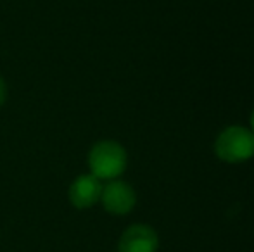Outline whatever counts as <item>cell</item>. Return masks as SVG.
Returning <instances> with one entry per match:
<instances>
[{"instance_id":"obj_1","label":"cell","mask_w":254,"mask_h":252,"mask_svg":"<svg viewBox=\"0 0 254 252\" xmlns=\"http://www.w3.org/2000/svg\"><path fill=\"white\" fill-rule=\"evenodd\" d=\"M128 164V155L123 145L114 140H101L90 149L88 168L99 180H116L123 175Z\"/></svg>"},{"instance_id":"obj_2","label":"cell","mask_w":254,"mask_h":252,"mask_svg":"<svg viewBox=\"0 0 254 252\" xmlns=\"http://www.w3.org/2000/svg\"><path fill=\"white\" fill-rule=\"evenodd\" d=\"M214 154L225 162L237 164L254 155V133L244 126H228L214 142Z\"/></svg>"},{"instance_id":"obj_3","label":"cell","mask_w":254,"mask_h":252,"mask_svg":"<svg viewBox=\"0 0 254 252\" xmlns=\"http://www.w3.org/2000/svg\"><path fill=\"white\" fill-rule=\"evenodd\" d=\"M102 205L109 214L125 216L131 212V209L137 204V194L123 180H109L106 187H102L101 194Z\"/></svg>"},{"instance_id":"obj_4","label":"cell","mask_w":254,"mask_h":252,"mask_svg":"<svg viewBox=\"0 0 254 252\" xmlns=\"http://www.w3.org/2000/svg\"><path fill=\"white\" fill-rule=\"evenodd\" d=\"M159 247L156 230L149 225H131L123 232L118 252H156Z\"/></svg>"},{"instance_id":"obj_5","label":"cell","mask_w":254,"mask_h":252,"mask_svg":"<svg viewBox=\"0 0 254 252\" xmlns=\"http://www.w3.org/2000/svg\"><path fill=\"white\" fill-rule=\"evenodd\" d=\"M102 180L97 176L90 175H80L69 187V202L76 209H88L95 205L101 201L102 194Z\"/></svg>"},{"instance_id":"obj_6","label":"cell","mask_w":254,"mask_h":252,"mask_svg":"<svg viewBox=\"0 0 254 252\" xmlns=\"http://www.w3.org/2000/svg\"><path fill=\"white\" fill-rule=\"evenodd\" d=\"M7 101V87H5V81L3 78L0 76V105H3Z\"/></svg>"},{"instance_id":"obj_7","label":"cell","mask_w":254,"mask_h":252,"mask_svg":"<svg viewBox=\"0 0 254 252\" xmlns=\"http://www.w3.org/2000/svg\"><path fill=\"white\" fill-rule=\"evenodd\" d=\"M251 131L254 133V109H253V114H251Z\"/></svg>"}]
</instances>
